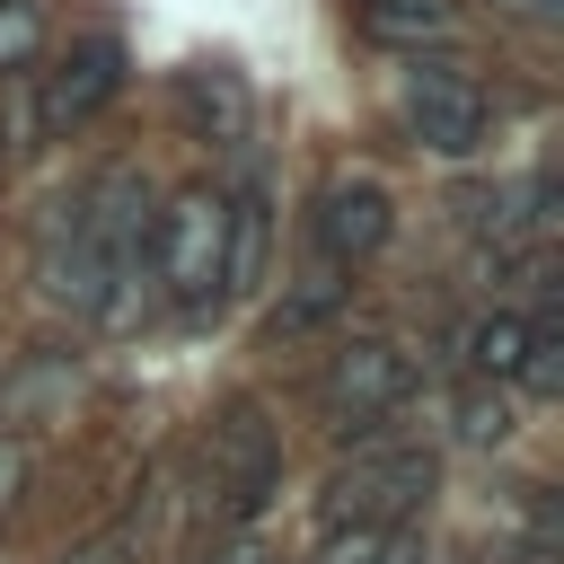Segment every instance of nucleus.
I'll return each instance as SVG.
<instances>
[{
	"mask_svg": "<svg viewBox=\"0 0 564 564\" xmlns=\"http://www.w3.org/2000/svg\"><path fill=\"white\" fill-rule=\"evenodd\" d=\"M35 291L70 317L132 326L150 308V185L141 167H97L35 247Z\"/></svg>",
	"mask_w": 564,
	"mask_h": 564,
	"instance_id": "1",
	"label": "nucleus"
},
{
	"mask_svg": "<svg viewBox=\"0 0 564 564\" xmlns=\"http://www.w3.org/2000/svg\"><path fill=\"white\" fill-rule=\"evenodd\" d=\"M432 476H441V467H432L423 441H361V449L326 476L317 520H326V538H397V529L423 511Z\"/></svg>",
	"mask_w": 564,
	"mask_h": 564,
	"instance_id": "2",
	"label": "nucleus"
},
{
	"mask_svg": "<svg viewBox=\"0 0 564 564\" xmlns=\"http://www.w3.org/2000/svg\"><path fill=\"white\" fill-rule=\"evenodd\" d=\"M220 264H229V194L220 185H185L167 194V212H150V282L176 317H212L220 308Z\"/></svg>",
	"mask_w": 564,
	"mask_h": 564,
	"instance_id": "3",
	"label": "nucleus"
},
{
	"mask_svg": "<svg viewBox=\"0 0 564 564\" xmlns=\"http://www.w3.org/2000/svg\"><path fill=\"white\" fill-rule=\"evenodd\" d=\"M414 397V352L397 335H352L317 370V414L335 441H379V423Z\"/></svg>",
	"mask_w": 564,
	"mask_h": 564,
	"instance_id": "4",
	"label": "nucleus"
},
{
	"mask_svg": "<svg viewBox=\"0 0 564 564\" xmlns=\"http://www.w3.org/2000/svg\"><path fill=\"white\" fill-rule=\"evenodd\" d=\"M485 79L467 70V62H414L405 79H397V123L414 132V150H432V159H476L485 150Z\"/></svg>",
	"mask_w": 564,
	"mask_h": 564,
	"instance_id": "5",
	"label": "nucleus"
},
{
	"mask_svg": "<svg viewBox=\"0 0 564 564\" xmlns=\"http://www.w3.org/2000/svg\"><path fill=\"white\" fill-rule=\"evenodd\" d=\"M115 97H123V35L88 26V35H70V44L35 70V132H44V141H70V132L97 123Z\"/></svg>",
	"mask_w": 564,
	"mask_h": 564,
	"instance_id": "6",
	"label": "nucleus"
},
{
	"mask_svg": "<svg viewBox=\"0 0 564 564\" xmlns=\"http://www.w3.org/2000/svg\"><path fill=\"white\" fill-rule=\"evenodd\" d=\"M273 494H282V441L256 405H229L212 423V520L247 529V520H264Z\"/></svg>",
	"mask_w": 564,
	"mask_h": 564,
	"instance_id": "7",
	"label": "nucleus"
},
{
	"mask_svg": "<svg viewBox=\"0 0 564 564\" xmlns=\"http://www.w3.org/2000/svg\"><path fill=\"white\" fill-rule=\"evenodd\" d=\"M388 229H397V203H388L379 176H326L317 203H308V247H317V264H335V273L370 264V256L388 247Z\"/></svg>",
	"mask_w": 564,
	"mask_h": 564,
	"instance_id": "8",
	"label": "nucleus"
},
{
	"mask_svg": "<svg viewBox=\"0 0 564 564\" xmlns=\"http://www.w3.org/2000/svg\"><path fill=\"white\" fill-rule=\"evenodd\" d=\"M176 115L194 123V141L238 150V141L256 132V88H247L238 62H185V70H176Z\"/></svg>",
	"mask_w": 564,
	"mask_h": 564,
	"instance_id": "9",
	"label": "nucleus"
},
{
	"mask_svg": "<svg viewBox=\"0 0 564 564\" xmlns=\"http://www.w3.org/2000/svg\"><path fill=\"white\" fill-rule=\"evenodd\" d=\"M529 344H538V317H520V308H485V317H467V335H458L476 388H485V379H494V388L520 379V370H529Z\"/></svg>",
	"mask_w": 564,
	"mask_h": 564,
	"instance_id": "10",
	"label": "nucleus"
},
{
	"mask_svg": "<svg viewBox=\"0 0 564 564\" xmlns=\"http://www.w3.org/2000/svg\"><path fill=\"white\" fill-rule=\"evenodd\" d=\"M361 35L423 62V44H449L458 35V9L449 0H361Z\"/></svg>",
	"mask_w": 564,
	"mask_h": 564,
	"instance_id": "11",
	"label": "nucleus"
},
{
	"mask_svg": "<svg viewBox=\"0 0 564 564\" xmlns=\"http://www.w3.org/2000/svg\"><path fill=\"white\" fill-rule=\"evenodd\" d=\"M264 185L247 176L238 194H229V264H220V300H238V291H256L264 282Z\"/></svg>",
	"mask_w": 564,
	"mask_h": 564,
	"instance_id": "12",
	"label": "nucleus"
},
{
	"mask_svg": "<svg viewBox=\"0 0 564 564\" xmlns=\"http://www.w3.org/2000/svg\"><path fill=\"white\" fill-rule=\"evenodd\" d=\"M344 300H352V273H335V264H308V273L282 291V308H273V335H308V326H326Z\"/></svg>",
	"mask_w": 564,
	"mask_h": 564,
	"instance_id": "13",
	"label": "nucleus"
},
{
	"mask_svg": "<svg viewBox=\"0 0 564 564\" xmlns=\"http://www.w3.org/2000/svg\"><path fill=\"white\" fill-rule=\"evenodd\" d=\"M502 432H511V397H502V388H467V397H458V441L485 449V441H502Z\"/></svg>",
	"mask_w": 564,
	"mask_h": 564,
	"instance_id": "14",
	"label": "nucleus"
},
{
	"mask_svg": "<svg viewBox=\"0 0 564 564\" xmlns=\"http://www.w3.org/2000/svg\"><path fill=\"white\" fill-rule=\"evenodd\" d=\"M555 379H564V335L538 317V344H529V370H520V388H529V397H555Z\"/></svg>",
	"mask_w": 564,
	"mask_h": 564,
	"instance_id": "15",
	"label": "nucleus"
},
{
	"mask_svg": "<svg viewBox=\"0 0 564 564\" xmlns=\"http://www.w3.org/2000/svg\"><path fill=\"white\" fill-rule=\"evenodd\" d=\"M370 564H432V555H423V546L397 529V538H379V546H370Z\"/></svg>",
	"mask_w": 564,
	"mask_h": 564,
	"instance_id": "16",
	"label": "nucleus"
},
{
	"mask_svg": "<svg viewBox=\"0 0 564 564\" xmlns=\"http://www.w3.org/2000/svg\"><path fill=\"white\" fill-rule=\"evenodd\" d=\"M511 9H529V18H555V9H564V0H511Z\"/></svg>",
	"mask_w": 564,
	"mask_h": 564,
	"instance_id": "17",
	"label": "nucleus"
}]
</instances>
